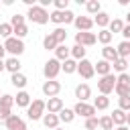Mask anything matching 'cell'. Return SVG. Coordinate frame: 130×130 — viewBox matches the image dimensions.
<instances>
[{"mask_svg":"<svg viewBox=\"0 0 130 130\" xmlns=\"http://www.w3.org/2000/svg\"><path fill=\"white\" fill-rule=\"evenodd\" d=\"M45 114H47V102H45V100H32L30 106L26 108V118H28L30 122L43 120Z\"/></svg>","mask_w":130,"mask_h":130,"instance_id":"cell-1","label":"cell"},{"mask_svg":"<svg viewBox=\"0 0 130 130\" xmlns=\"http://www.w3.org/2000/svg\"><path fill=\"white\" fill-rule=\"evenodd\" d=\"M26 18H28L30 22H35V24H47V22H49V12H47V8L35 4L32 8H28Z\"/></svg>","mask_w":130,"mask_h":130,"instance_id":"cell-2","label":"cell"},{"mask_svg":"<svg viewBox=\"0 0 130 130\" xmlns=\"http://www.w3.org/2000/svg\"><path fill=\"white\" fill-rule=\"evenodd\" d=\"M4 49L10 57H20L24 53V41L22 39H16V37H10L4 41Z\"/></svg>","mask_w":130,"mask_h":130,"instance_id":"cell-3","label":"cell"},{"mask_svg":"<svg viewBox=\"0 0 130 130\" xmlns=\"http://www.w3.org/2000/svg\"><path fill=\"white\" fill-rule=\"evenodd\" d=\"M49 20L51 22H55V24H73V20H75V14L71 12V10H53L51 14H49Z\"/></svg>","mask_w":130,"mask_h":130,"instance_id":"cell-4","label":"cell"},{"mask_svg":"<svg viewBox=\"0 0 130 130\" xmlns=\"http://www.w3.org/2000/svg\"><path fill=\"white\" fill-rule=\"evenodd\" d=\"M116 77H118V75H114V73L100 77V79H98V91H100L102 95H110V93L114 91V87H116Z\"/></svg>","mask_w":130,"mask_h":130,"instance_id":"cell-5","label":"cell"},{"mask_svg":"<svg viewBox=\"0 0 130 130\" xmlns=\"http://www.w3.org/2000/svg\"><path fill=\"white\" fill-rule=\"evenodd\" d=\"M59 73H61V61H57L55 57L49 59V61L43 65V75L47 77V81H49V79H57Z\"/></svg>","mask_w":130,"mask_h":130,"instance_id":"cell-6","label":"cell"},{"mask_svg":"<svg viewBox=\"0 0 130 130\" xmlns=\"http://www.w3.org/2000/svg\"><path fill=\"white\" fill-rule=\"evenodd\" d=\"M73 112H75V116H81V118H93L95 116V108H93V104H87V102H77L75 106H73Z\"/></svg>","mask_w":130,"mask_h":130,"instance_id":"cell-7","label":"cell"},{"mask_svg":"<svg viewBox=\"0 0 130 130\" xmlns=\"http://www.w3.org/2000/svg\"><path fill=\"white\" fill-rule=\"evenodd\" d=\"M77 73L83 77V79H91L95 75V69H93V63L89 59H81L77 61Z\"/></svg>","mask_w":130,"mask_h":130,"instance_id":"cell-8","label":"cell"},{"mask_svg":"<svg viewBox=\"0 0 130 130\" xmlns=\"http://www.w3.org/2000/svg\"><path fill=\"white\" fill-rule=\"evenodd\" d=\"M41 91L45 93V98H57V95H59V91H61V83H59L57 79H49V81H45V83H43Z\"/></svg>","mask_w":130,"mask_h":130,"instance_id":"cell-9","label":"cell"},{"mask_svg":"<svg viewBox=\"0 0 130 130\" xmlns=\"http://www.w3.org/2000/svg\"><path fill=\"white\" fill-rule=\"evenodd\" d=\"M73 26L77 28V32H91V28H93V18H89V16H75Z\"/></svg>","mask_w":130,"mask_h":130,"instance_id":"cell-10","label":"cell"},{"mask_svg":"<svg viewBox=\"0 0 130 130\" xmlns=\"http://www.w3.org/2000/svg\"><path fill=\"white\" fill-rule=\"evenodd\" d=\"M98 43V35L95 32H75V45L81 47H91Z\"/></svg>","mask_w":130,"mask_h":130,"instance_id":"cell-11","label":"cell"},{"mask_svg":"<svg viewBox=\"0 0 130 130\" xmlns=\"http://www.w3.org/2000/svg\"><path fill=\"white\" fill-rule=\"evenodd\" d=\"M4 126H6V130H24V128H26L24 120H22L18 114H12V116L4 122Z\"/></svg>","mask_w":130,"mask_h":130,"instance_id":"cell-12","label":"cell"},{"mask_svg":"<svg viewBox=\"0 0 130 130\" xmlns=\"http://www.w3.org/2000/svg\"><path fill=\"white\" fill-rule=\"evenodd\" d=\"M75 98H77V102H87L91 98V87L87 83H77L75 85Z\"/></svg>","mask_w":130,"mask_h":130,"instance_id":"cell-13","label":"cell"},{"mask_svg":"<svg viewBox=\"0 0 130 130\" xmlns=\"http://www.w3.org/2000/svg\"><path fill=\"white\" fill-rule=\"evenodd\" d=\"M30 102H32V98H30V93H28L26 89L16 91V95H14V104H16L18 108H28Z\"/></svg>","mask_w":130,"mask_h":130,"instance_id":"cell-14","label":"cell"},{"mask_svg":"<svg viewBox=\"0 0 130 130\" xmlns=\"http://www.w3.org/2000/svg\"><path fill=\"white\" fill-rule=\"evenodd\" d=\"M63 108H65V104H63L61 98H49L47 100V114H57L59 116V112Z\"/></svg>","mask_w":130,"mask_h":130,"instance_id":"cell-15","label":"cell"},{"mask_svg":"<svg viewBox=\"0 0 130 130\" xmlns=\"http://www.w3.org/2000/svg\"><path fill=\"white\" fill-rule=\"evenodd\" d=\"M93 69H95V73L100 77H104V75H110L112 73V63L106 61V59H100L98 63H93Z\"/></svg>","mask_w":130,"mask_h":130,"instance_id":"cell-16","label":"cell"},{"mask_svg":"<svg viewBox=\"0 0 130 130\" xmlns=\"http://www.w3.org/2000/svg\"><path fill=\"white\" fill-rule=\"evenodd\" d=\"M4 63H6V71H10V75L20 73V69H22V63L18 57H8V59H4Z\"/></svg>","mask_w":130,"mask_h":130,"instance_id":"cell-17","label":"cell"},{"mask_svg":"<svg viewBox=\"0 0 130 130\" xmlns=\"http://www.w3.org/2000/svg\"><path fill=\"white\" fill-rule=\"evenodd\" d=\"M126 116H128V112H124V110H120V108H116V110L110 114V118H112V122H114L116 128H118V126H126Z\"/></svg>","mask_w":130,"mask_h":130,"instance_id":"cell-18","label":"cell"},{"mask_svg":"<svg viewBox=\"0 0 130 130\" xmlns=\"http://www.w3.org/2000/svg\"><path fill=\"white\" fill-rule=\"evenodd\" d=\"M110 22H112V18H110V14L108 12H100V14H95L93 16V24H98V28L102 30V28H108L110 26Z\"/></svg>","mask_w":130,"mask_h":130,"instance_id":"cell-19","label":"cell"},{"mask_svg":"<svg viewBox=\"0 0 130 130\" xmlns=\"http://www.w3.org/2000/svg\"><path fill=\"white\" fill-rule=\"evenodd\" d=\"M59 124H61V120H59L57 114H45V116H43V126H45V128L55 130V128H59Z\"/></svg>","mask_w":130,"mask_h":130,"instance_id":"cell-20","label":"cell"},{"mask_svg":"<svg viewBox=\"0 0 130 130\" xmlns=\"http://www.w3.org/2000/svg\"><path fill=\"white\" fill-rule=\"evenodd\" d=\"M10 83L20 91V89H24V87H26L28 79H26V75H24V73H14V75H10Z\"/></svg>","mask_w":130,"mask_h":130,"instance_id":"cell-21","label":"cell"},{"mask_svg":"<svg viewBox=\"0 0 130 130\" xmlns=\"http://www.w3.org/2000/svg\"><path fill=\"white\" fill-rule=\"evenodd\" d=\"M102 59H106V61L114 63V61H116V59H120V57H118V51H116L112 45H106V47H102Z\"/></svg>","mask_w":130,"mask_h":130,"instance_id":"cell-22","label":"cell"},{"mask_svg":"<svg viewBox=\"0 0 130 130\" xmlns=\"http://www.w3.org/2000/svg\"><path fill=\"white\" fill-rule=\"evenodd\" d=\"M69 57H71V49H69L67 45H59V47L55 49V59H57V61L63 63V61H67Z\"/></svg>","mask_w":130,"mask_h":130,"instance_id":"cell-23","label":"cell"},{"mask_svg":"<svg viewBox=\"0 0 130 130\" xmlns=\"http://www.w3.org/2000/svg\"><path fill=\"white\" fill-rule=\"evenodd\" d=\"M61 71H63L65 75H71V73H77V61L69 57L67 61H63V63H61Z\"/></svg>","mask_w":130,"mask_h":130,"instance_id":"cell-24","label":"cell"},{"mask_svg":"<svg viewBox=\"0 0 130 130\" xmlns=\"http://www.w3.org/2000/svg\"><path fill=\"white\" fill-rule=\"evenodd\" d=\"M59 120H61L63 124H71V122L75 120V112H73V108H63V110L59 112Z\"/></svg>","mask_w":130,"mask_h":130,"instance_id":"cell-25","label":"cell"},{"mask_svg":"<svg viewBox=\"0 0 130 130\" xmlns=\"http://www.w3.org/2000/svg\"><path fill=\"white\" fill-rule=\"evenodd\" d=\"M85 10H87V14H91V16L100 14V12H102V4H100V0H87V2H85Z\"/></svg>","mask_w":130,"mask_h":130,"instance_id":"cell-26","label":"cell"},{"mask_svg":"<svg viewBox=\"0 0 130 130\" xmlns=\"http://www.w3.org/2000/svg\"><path fill=\"white\" fill-rule=\"evenodd\" d=\"M93 108H95V110H108V108H110V98L100 93L98 98H93Z\"/></svg>","mask_w":130,"mask_h":130,"instance_id":"cell-27","label":"cell"},{"mask_svg":"<svg viewBox=\"0 0 130 130\" xmlns=\"http://www.w3.org/2000/svg\"><path fill=\"white\" fill-rule=\"evenodd\" d=\"M57 47H59V43L55 41V37H53L51 32L43 37V49H47V51H55Z\"/></svg>","mask_w":130,"mask_h":130,"instance_id":"cell-28","label":"cell"},{"mask_svg":"<svg viewBox=\"0 0 130 130\" xmlns=\"http://www.w3.org/2000/svg\"><path fill=\"white\" fill-rule=\"evenodd\" d=\"M108 30H110L112 35H116V32H120V35H122V30H124V20H122V18H112V22H110Z\"/></svg>","mask_w":130,"mask_h":130,"instance_id":"cell-29","label":"cell"},{"mask_svg":"<svg viewBox=\"0 0 130 130\" xmlns=\"http://www.w3.org/2000/svg\"><path fill=\"white\" fill-rule=\"evenodd\" d=\"M112 39H114V35H112L108 28H102V30L98 32V43H102L104 47H106V45H110V43H112Z\"/></svg>","mask_w":130,"mask_h":130,"instance_id":"cell-30","label":"cell"},{"mask_svg":"<svg viewBox=\"0 0 130 130\" xmlns=\"http://www.w3.org/2000/svg\"><path fill=\"white\" fill-rule=\"evenodd\" d=\"M128 65H130V63H128V59H122V57H120V59H116V61L112 63V69H114V71H118V75H120V73H126Z\"/></svg>","mask_w":130,"mask_h":130,"instance_id":"cell-31","label":"cell"},{"mask_svg":"<svg viewBox=\"0 0 130 130\" xmlns=\"http://www.w3.org/2000/svg\"><path fill=\"white\" fill-rule=\"evenodd\" d=\"M98 124H100V128H102V130H114V128H116V126H114V122H112V118H110V114L100 116V118H98Z\"/></svg>","mask_w":130,"mask_h":130,"instance_id":"cell-32","label":"cell"},{"mask_svg":"<svg viewBox=\"0 0 130 130\" xmlns=\"http://www.w3.org/2000/svg\"><path fill=\"white\" fill-rule=\"evenodd\" d=\"M116 51H118V57L128 59V57H130V41H122V43L116 47Z\"/></svg>","mask_w":130,"mask_h":130,"instance_id":"cell-33","label":"cell"},{"mask_svg":"<svg viewBox=\"0 0 130 130\" xmlns=\"http://www.w3.org/2000/svg\"><path fill=\"white\" fill-rule=\"evenodd\" d=\"M51 35L55 37V41H57L59 45H65V41H67V30H65L63 26H57V28H55Z\"/></svg>","mask_w":130,"mask_h":130,"instance_id":"cell-34","label":"cell"},{"mask_svg":"<svg viewBox=\"0 0 130 130\" xmlns=\"http://www.w3.org/2000/svg\"><path fill=\"white\" fill-rule=\"evenodd\" d=\"M71 59H75V61L85 59V47H81V45H73V47H71Z\"/></svg>","mask_w":130,"mask_h":130,"instance_id":"cell-35","label":"cell"},{"mask_svg":"<svg viewBox=\"0 0 130 130\" xmlns=\"http://www.w3.org/2000/svg\"><path fill=\"white\" fill-rule=\"evenodd\" d=\"M0 37H2L4 41L10 39V37H14V28H12L10 22H2V24H0Z\"/></svg>","mask_w":130,"mask_h":130,"instance_id":"cell-36","label":"cell"},{"mask_svg":"<svg viewBox=\"0 0 130 130\" xmlns=\"http://www.w3.org/2000/svg\"><path fill=\"white\" fill-rule=\"evenodd\" d=\"M12 106H14V95H10V93H2V98H0V108H8V110H12Z\"/></svg>","mask_w":130,"mask_h":130,"instance_id":"cell-37","label":"cell"},{"mask_svg":"<svg viewBox=\"0 0 130 130\" xmlns=\"http://www.w3.org/2000/svg\"><path fill=\"white\" fill-rule=\"evenodd\" d=\"M114 91L118 93V98H126V95H130V85H124V83H118V81H116Z\"/></svg>","mask_w":130,"mask_h":130,"instance_id":"cell-38","label":"cell"},{"mask_svg":"<svg viewBox=\"0 0 130 130\" xmlns=\"http://www.w3.org/2000/svg\"><path fill=\"white\" fill-rule=\"evenodd\" d=\"M24 20H26V14H18V12H16V14L10 16V24H12V28H14V26H20V24H26Z\"/></svg>","mask_w":130,"mask_h":130,"instance_id":"cell-39","label":"cell"},{"mask_svg":"<svg viewBox=\"0 0 130 130\" xmlns=\"http://www.w3.org/2000/svg\"><path fill=\"white\" fill-rule=\"evenodd\" d=\"M26 35H28V26H26V24L14 26V37H16V39H24Z\"/></svg>","mask_w":130,"mask_h":130,"instance_id":"cell-40","label":"cell"},{"mask_svg":"<svg viewBox=\"0 0 130 130\" xmlns=\"http://www.w3.org/2000/svg\"><path fill=\"white\" fill-rule=\"evenodd\" d=\"M118 108L124 110V112H130V95H126V98H118Z\"/></svg>","mask_w":130,"mask_h":130,"instance_id":"cell-41","label":"cell"},{"mask_svg":"<svg viewBox=\"0 0 130 130\" xmlns=\"http://www.w3.org/2000/svg\"><path fill=\"white\" fill-rule=\"evenodd\" d=\"M53 6L55 10H69V0H53Z\"/></svg>","mask_w":130,"mask_h":130,"instance_id":"cell-42","label":"cell"},{"mask_svg":"<svg viewBox=\"0 0 130 130\" xmlns=\"http://www.w3.org/2000/svg\"><path fill=\"white\" fill-rule=\"evenodd\" d=\"M95 128H100V124H98V116L87 118V120H85V130H95Z\"/></svg>","mask_w":130,"mask_h":130,"instance_id":"cell-43","label":"cell"},{"mask_svg":"<svg viewBox=\"0 0 130 130\" xmlns=\"http://www.w3.org/2000/svg\"><path fill=\"white\" fill-rule=\"evenodd\" d=\"M116 81H118V83H124V85H130V75H128V73H120V75L116 77Z\"/></svg>","mask_w":130,"mask_h":130,"instance_id":"cell-44","label":"cell"},{"mask_svg":"<svg viewBox=\"0 0 130 130\" xmlns=\"http://www.w3.org/2000/svg\"><path fill=\"white\" fill-rule=\"evenodd\" d=\"M10 116H12V110H8V108H0V120H2V122H6Z\"/></svg>","mask_w":130,"mask_h":130,"instance_id":"cell-45","label":"cell"},{"mask_svg":"<svg viewBox=\"0 0 130 130\" xmlns=\"http://www.w3.org/2000/svg\"><path fill=\"white\" fill-rule=\"evenodd\" d=\"M122 37H124V41H130V24H124V30H122Z\"/></svg>","mask_w":130,"mask_h":130,"instance_id":"cell-46","label":"cell"},{"mask_svg":"<svg viewBox=\"0 0 130 130\" xmlns=\"http://www.w3.org/2000/svg\"><path fill=\"white\" fill-rule=\"evenodd\" d=\"M49 4H53V0H39V6H43V8H47Z\"/></svg>","mask_w":130,"mask_h":130,"instance_id":"cell-47","label":"cell"},{"mask_svg":"<svg viewBox=\"0 0 130 130\" xmlns=\"http://www.w3.org/2000/svg\"><path fill=\"white\" fill-rule=\"evenodd\" d=\"M4 57H6V49H4V43H0V59L4 61Z\"/></svg>","mask_w":130,"mask_h":130,"instance_id":"cell-48","label":"cell"},{"mask_svg":"<svg viewBox=\"0 0 130 130\" xmlns=\"http://www.w3.org/2000/svg\"><path fill=\"white\" fill-rule=\"evenodd\" d=\"M2 71H6V63L0 59V73H2Z\"/></svg>","mask_w":130,"mask_h":130,"instance_id":"cell-49","label":"cell"},{"mask_svg":"<svg viewBox=\"0 0 130 130\" xmlns=\"http://www.w3.org/2000/svg\"><path fill=\"white\" fill-rule=\"evenodd\" d=\"M126 126L130 128V112H128V116H126Z\"/></svg>","mask_w":130,"mask_h":130,"instance_id":"cell-50","label":"cell"},{"mask_svg":"<svg viewBox=\"0 0 130 130\" xmlns=\"http://www.w3.org/2000/svg\"><path fill=\"white\" fill-rule=\"evenodd\" d=\"M114 130H130L128 126H118V128H114Z\"/></svg>","mask_w":130,"mask_h":130,"instance_id":"cell-51","label":"cell"},{"mask_svg":"<svg viewBox=\"0 0 130 130\" xmlns=\"http://www.w3.org/2000/svg\"><path fill=\"white\" fill-rule=\"evenodd\" d=\"M126 24H130V12L126 14Z\"/></svg>","mask_w":130,"mask_h":130,"instance_id":"cell-52","label":"cell"},{"mask_svg":"<svg viewBox=\"0 0 130 130\" xmlns=\"http://www.w3.org/2000/svg\"><path fill=\"white\" fill-rule=\"evenodd\" d=\"M55 130H65V128H61V126H59V128H55Z\"/></svg>","mask_w":130,"mask_h":130,"instance_id":"cell-53","label":"cell"},{"mask_svg":"<svg viewBox=\"0 0 130 130\" xmlns=\"http://www.w3.org/2000/svg\"><path fill=\"white\" fill-rule=\"evenodd\" d=\"M128 63H130V57H128Z\"/></svg>","mask_w":130,"mask_h":130,"instance_id":"cell-54","label":"cell"},{"mask_svg":"<svg viewBox=\"0 0 130 130\" xmlns=\"http://www.w3.org/2000/svg\"><path fill=\"white\" fill-rule=\"evenodd\" d=\"M0 98H2V93H0Z\"/></svg>","mask_w":130,"mask_h":130,"instance_id":"cell-55","label":"cell"},{"mask_svg":"<svg viewBox=\"0 0 130 130\" xmlns=\"http://www.w3.org/2000/svg\"><path fill=\"white\" fill-rule=\"evenodd\" d=\"M0 6H2V4H0Z\"/></svg>","mask_w":130,"mask_h":130,"instance_id":"cell-56","label":"cell"},{"mask_svg":"<svg viewBox=\"0 0 130 130\" xmlns=\"http://www.w3.org/2000/svg\"><path fill=\"white\" fill-rule=\"evenodd\" d=\"M24 130H26V128H24Z\"/></svg>","mask_w":130,"mask_h":130,"instance_id":"cell-57","label":"cell"}]
</instances>
